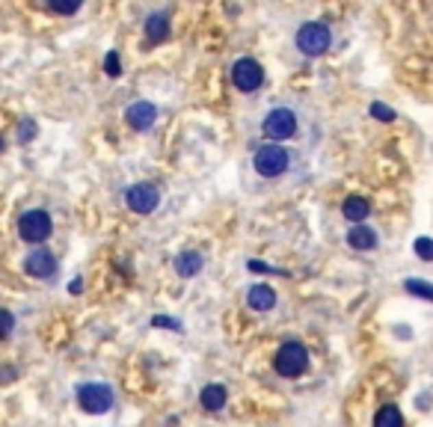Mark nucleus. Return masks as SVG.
Segmentation results:
<instances>
[{
    "label": "nucleus",
    "mask_w": 433,
    "mask_h": 427,
    "mask_svg": "<svg viewBox=\"0 0 433 427\" xmlns=\"http://www.w3.org/2000/svg\"><path fill=\"white\" fill-rule=\"evenodd\" d=\"M125 119H128V125L134 131H149L158 119V110L151 101H134L128 110H125Z\"/></svg>",
    "instance_id": "obj_10"
},
{
    "label": "nucleus",
    "mask_w": 433,
    "mask_h": 427,
    "mask_svg": "<svg viewBox=\"0 0 433 427\" xmlns=\"http://www.w3.org/2000/svg\"><path fill=\"white\" fill-rule=\"evenodd\" d=\"M347 244L354 249H374L377 246V231L368 226H354L347 235Z\"/></svg>",
    "instance_id": "obj_15"
},
{
    "label": "nucleus",
    "mask_w": 433,
    "mask_h": 427,
    "mask_svg": "<svg viewBox=\"0 0 433 427\" xmlns=\"http://www.w3.org/2000/svg\"><path fill=\"white\" fill-rule=\"evenodd\" d=\"M416 255L425 258V261H433V240L430 237H419L416 240Z\"/></svg>",
    "instance_id": "obj_20"
},
{
    "label": "nucleus",
    "mask_w": 433,
    "mask_h": 427,
    "mask_svg": "<svg viewBox=\"0 0 433 427\" xmlns=\"http://www.w3.org/2000/svg\"><path fill=\"white\" fill-rule=\"evenodd\" d=\"M125 199H128V208L134 214H151L160 202V193H158L155 184H134L131 190L125 193Z\"/></svg>",
    "instance_id": "obj_8"
},
{
    "label": "nucleus",
    "mask_w": 433,
    "mask_h": 427,
    "mask_svg": "<svg viewBox=\"0 0 433 427\" xmlns=\"http://www.w3.org/2000/svg\"><path fill=\"white\" fill-rule=\"evenodd\" d=\"M77 404L84 406V413L104 415L113 406V389L104 386V383H84L77 389Z\"/></svg>",
    "instance_id": "obj_5"
},
{
    "label": "nucleus",
    "mask_w": 433,
    "mask_h": 427,
    "mask_svg": "<svg viewBox=\"0 0 433 427\" xmlns=\"http://www.w3.org/2000/svg\"><path fill=\"white\" fill-rule=\"evenodd\" d=\"M273 365H276V374H282V377H300L309 368V350L300 341H285L276 350Z\"/></svg>",
    "instance_id": "obj_2"
},
{
    "label": "nucleus",
    "mask_w": 433,
    "mask_h": 427,
    "mask_svg": "<svg viewBox=\"0 0 433 427\" xmlns=\"http://www.w3.org/2000/svg\"><path fill=\"white\" fill-rule=\"evenodd\" d=\"M53 231V222H51V214L42 211V208H33V211H24L21 220H18V235L27 244H42L48 240Z\"/></svg>",
    "instance_id": "obj_4"
},
{
    "label": "nucleus",
    "mask_w": 433,
    "mask_h": 427,
    "mask_svg": "<svg viewBox=\"0 0 433 427\" xmlns=\"http://www.w3.org/2000/svg\"><path fill=\"white\" fill-rule=\"evenodd\" d=\"M371 116H377L380 122H392L395 119V110H389L386 104H371Z\"/></svg>",
    "instance_id": "obj_21"
},
{
    "label": "nucleus",
    "mask_w": 433,
    "mask_h": 427,
    "mask_svg": "<svg viewBox=\"0 0 433 427\" xmlns=\"http://www.w3.org/2000/svg\"><path fill=\"white\" fill-rule=\"evenodd\" d=\"M104 71H107L110 77H119V75H122V62H119V53H116V51H110V53L104 57Z\"/></svg>",
    "instance_id": "obj_19"
},
{
    "label": "nucleus",
    "mask_w": 433,
    "mask_h": 427,
    "mask_svg": "<svg viewBox=\"0 0 433 427\" xmlns=\"http://www.w3.org/2000/svg\"><path fill=\"white\" fill-rule=\"evenodd\" d=\"M155 326H173V329H178V324H175V320H169V318H155Z\"/></svg>",
    "instance_id": "obj_25"
},
{
    "label": "nucleus",
    "mask_w": 433,
    "mask_h": 427,
    "mask_svg": "<svg viewBox=\"0 0 433 427\" xmlns=\"http://www.w3.org/2000/svg\"><path fill=\"white\" fill-rule=\"evenodd\" d=\"M9 333H12V315L3 311V335H9Z\"/></svg>",
    "instance_id": "obj_24"
},
{
    "label": "nucleus",
    "mask_w": 433,
    "mask_h": 427,
    "mask_svg": "<svg viewBox=\"0 0 433 427\" xmlns=\"http://www.w3.org/2000/svg\"><path fill=\"white\" fill-rule=\"evenodd\" d=\"M404 288H407L410 294H416V297L433 300V288H430L428 282H421V279H407V282H404Z\"/></svg>",
    "instance_id": "obj_18"
},
{
    "label": "nucleus",
    "mask_w": 433,
    "mask_h": 427,
    "mask_svg": "<svg viewBox=\"0 0 433 427\" xmlns=\"http://www.w3.org/2000/svg\"><path fill=\"white\" fill-rule=\"evenodd\" d=\"M330 42H332V33H330V27L321 24V21H309L297 30V48H300L306 57H321V53H327Z\"/></svg>",
    "instance_id": "obj_3"
},
{
    "label": "nucleus",
    "mask_w": 433,
    "mask_h": 427,
    "mask_svg": "<svg viewBox=\"0 0 433 427\" xmlns=\"http://www.w3.org/2000/svg\"><path fill=\"white\" fill-rule=\"evenodd\" d=\"M24 270L30 276H36V279H48V276L57 273V258H53L51 249H33V253L24 258Z\"/></svg>",
    "instance_id": "obj_9"
},
{
    "label": "nucleus",
    "mask_w": 433,
    "mask_h": 427,
    "mask_svg": "<svg viewBox=\"0 0 433 427\" xmlns=\"http://www.w3.org/2000/svg\"><path fill=\"white\" fill-rule=\"evenodd\" d=\"M252 166H256V172L261 178H279V175L288 172V166H291V151L285 146H276V142L261 146L256 155H252Z\"/></svg>",
    "instance_id": "obj_1"
},
{
    "label": "nucleus",
    "mask_w": 433,
    "mask_h": 427,
    "mask_svg": "<svg viewBox=\"0 0 433 427\" xmlns=\"http://www.w3.org/2000/svg\"><path fill=\"white\" fill-rule=\"evenodd\" d=\"M143 27H146V36H149L151 44L164 42L166 36H169V18H166V12H151Z\"/></svg>",
    "instance_id": "obj_13"
},
{
    "label": "nucleus",
    "mask_w": 433,
    "mask_h": 427,
    "mask_svg": "<svg viewBox=\"0 0 433 427\" xmlns=\"http://www.w3.org/2000/svg\"><path fill=\"white\" fill-rule=\"evenodd\" d=\"M341 211H345V217L350 222H356V226L368 217V214H371V208H368V202L362 199V196H347L345 205H341Z\"/></svg>",
    "instance_id": "obj_14"
},
{
    "label": "nucleus",
    "mask_w": 433,
    "mask_h": 427,
    "mask_svg": "<svg viewBox=\"0 0 433 427\" xmlns=\"http://www.w3.org/2000/svg\"><path fill=\"white\" fill-rule=\"evenodd\" d=\"M36 133V125L33 122H27V125H21V140H30Z\"/></svg>",
    "instance_id": "obj_23"
},
{
    "label": "nucleus",
    "mask_w": 433,
    "mask_h": 427,
    "mask_svg": "<svg viewBox=\"0 0 433 427\" xmlns=\"http://www.w3.org/2000/svg\"><path fill=\"white\" fill-rule=\"evenodd\" d=\"M202 264H205L202 253H196V249H187V253H182V255L175 258V273L184 276V279H190V276H196V273L202 270Z\"/></svg>",
    "instance_id": "obj_12"
},
{
    "label": "nucleus",
    "mask_w": 433,
    "mask_h": 427,
    "mask_svg": "<svg viewBox=\"0 0 433 427\" xmlns=\"http://www.w3.org/2000/svg\"><path fill=\"white\" fill-rule=\"evenodd\" d=\"M199 400H202V406L208 409V413H220V409L225 406V389L223 386H205Z\"/></svg>",
    "instance_id": "obj_16"
},
{
    "label": "nucleus",
    "mask_w": 433,
    "mask_h": 427,
    "mask_svg": "<svg viewBox=\"0 0 433 427\" xmlns=\"http://www.w3.org/2000/svg\"><path fill=\"white\" fill-rule=\"evenodd\" d=\"M261 131L270 140H291L297 133V113L291 107H273L264 119H261Z\"/></svg>",
    "instance_id": "obj_6"
},
{
    "label": "nucleus",
    "mask_w": 433,
    "mask_h": 427,
    "mask_svg": "<svg viewBox=\"0 0 433 427\" xmlns=\"http://www.w3.org/2000/svg\"><path fill=\"white\" fill-rule=\"evenodd\" d=\"M232 83L238 86L240 92H256V89L264 83V68H261L256 60L243 57L232 66Z\"/></svg>",
    "instance_id": "obj_7"
},
{
    "label": "nucleus",
    "mask_w": 433,
    "mask_h": 427,
    "mask_svg": "<svg viewBox=\"0 0 433 427\" xmlns=\"http://www.w3.org/2000/svg\"><path fill=\"white\" fill-rule=\"evenodd\" d=\"M53 12H60V15H71V12H77L80 3H51Z\"/></svg>",
    "instance_id": "obj_22"
},
{
    "label": "nucleus",
    "mask_w": 433,
    "mask_h": 427,
    "mask_svg": "<svg viewBox=\"0 0 433 427\" xmlns=\"http://www.w3.org/2000/svg\"><path fill=\"white\" fill-rule=\"evenodd\" d=\"M374 427H404V415L395 404L380 406V413L374 415Z\"/></svg>",
    "instance_id": "obj_17"
},
{
    "label": "nucleus",
    "mask_w": 433,
    "mask_h": 427,
    "mask_svg": "<svg viewBox=\"0 0 433 427\" xmlns=\"http://www.w3.org/2000/svg\"><path fill=\"white\" fill-rule=\"evenodd\" d=\"M247 302H249V309H256V311H270L276 306V294L270 285H252L249 294H247Z\"/></svg>",
    "instance_id": "obj_11"
}]
</instances>
